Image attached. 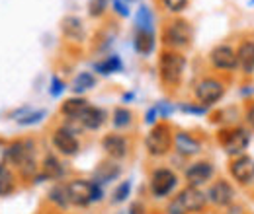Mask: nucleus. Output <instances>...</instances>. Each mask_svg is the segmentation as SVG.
Listing matches in <instances>:
<instances>
[{
	"mask_svg": "<svg viewBox=\"0 0 254 214\" xmlns=\"http://www.w3.org/2000/svg\"><path fill=\"white\" fill-rule=\"evenodd\" d=\"M251 4H254V0H251Z\"/></svg>",
	"mask_w": 254,
	"mask_h": 214,
	"instance_id": "nucleus-44",
	"label": "nucleus"
},
{
	"mask_svg": "<svg viewBox=\"0 0 254 214\" xmlns=\"http://www.w3.org/2000/svg\"><path fill=\"white\" fill-rule=\"evenodd\" d=\"M100 144H102V150L106 152V156L110 160H116V162L126 160L127 156H129V150H131L129 138H127L126 134H122V132H108V134H104Z\"/></svg>",
	"mask_w": 254,
	"mask_h": 214,
	"instance_id": "nucleus-15",
	"label": "nucleus"
},
{
	"mask_svg": "<svg viewBox=\"0 0 254 214\" xmlns=\"http://www.w3.org/2000/svg\"><path fill=\"white\" fill-rule=\"evenodd\" d=\"M122 70H124V62L120 59V55H108L102 61L94 62V72L102 74V76H110V74H116Z\"/></svg>",
	"mask_w": 254,
	"mask_h": 214,
	"instance_id": "nucleus-26",
	"label": "nucleus"
},
{
	"mask_svg": "<svg viewBox=\"0 0 254 214\" xmlns=\"http://www.w3.org/2000/svg\"><path fill=\"white\" fill-rule=\"evenodd\" d=\"M215 175V168L209 160H195L184 170V179L186 185L201 189L203 185H207Z\"/></svg>",
	"mask_w": 254,
	"mask_h": 214,
	"instance_id": "nucleus-14",
	"label": "nucleus"
},
{
	"mask_svg": "<svg viewBox=\"0 0 254 214\" xmlns=\"http://www.w3.org/2000/svg\"><path fill=\"white\" fill-rule=\"evenodd\" d=\"M160 41H162V47L164 49H170V51H186L193 41V28L188 20L180 18V16H174L170 18L160 31Z\"/></svg>",
	"mask_w": 254,
	"mask_h": 214,
	"instance_id": "nucleus-4",
	"label": "nucleus"
},
{
	"mask_svg": "<svg viewBox=\"0 0 254 214\" xmlns=\"http://www.w3.org/2000/svg\"><path fill=\"white\" fill-rule=\"evenodd\" d=\"M112 6H114V12H116L118 16H122V18H127V16L131 14L129 8H127L126 0H112Z\"/></svg>",
	"mask_w": 254,
	"mask_h": 214,
	"instance_id": "nucleus-36",
	"label": "nucleus"
},
{
	"mask_svg": "<svg viewBox=\"0 0 254 214\" xmlns=\"http://www.w3.org/2000/svg\"><path fill=\"white\" fill-rule=\"evenodd\" d=\"M178 175L172 168L168 166H159L151 171L149 175V191L153 195V199H168L174 195L176 187H178Z\"/></svg>",
	"mask_w": 254,
	"mask_h": 214,
	"instance_id": "nucleus-10",
	"label": "nucleus"
},
{
	"mask_svg": "<svg viewBox=\"0 0 254 214\" xmlns=\"http://www.w3.org/2000/svg\"><path fill=\"white\" fill-rule=\"evenodd\" d=\"M126 2H137V0H126Z\"/></svg>",
	"mask_w": 254,
	"mask_h": 214,
	"instance_id": "nucleus-42",
	"label": "nucleus"
},
{
	"mask_svg": "<svg viewBox=\"0 0 254 214\" xmlns=\"http://www.w3.org/2000/svg\"><path fill=\"white\" fill-rule=\"evenodd\" d=\"M66 175V168L59 160V156L53 152L45 154L41 164H39V173L33 177V183H43V181H61Z\"/></svg>",
	"mask_w": 254,
	"mask_h": 214,
	"instance_id": "nucleus-13",
	"label": "nucleus"
},
{
	"mask_svg": "<svg viewBox=\"0 0 254 214\" xmlns=\"http://www.w3.org/2000/svg\"><path fill=\"white\" fill-rule=\"evenodd\" d=\"M174 152L182 158H193L197 154H201L203 150V142L193 136L188 130H176L174 132Z\"/></svg>",
	"mask_w": 254,
	"mask_h": 214,
	"instance_id": "nucleus-17",
	"label": "nucleus"
},
{
	"mask_svg": "<svg viewBox=\"0 0 254 214\" xmlns=\"http://www.w3.org/2000/svg\"><path fill=\"white\" fill-rule=\"evenodd\" d=\"M55 214H64V213H55Z\"/></svg>",
	"mask_w": 254,
	"mask_h": 214,
	"instance_id": "nucleus-43",
	"label": "nucleus"
},
{
	"mask_svg": "<svg viewBox=\"0 0 254 214\" xmlns=\"http://www.w3.org/2000/svg\"><path fill=\"white\" fill-rule=\"evenodd\" d=\"M122 175V166H120V162H116V160H104V162H100L98 164V168L94 170V179L96 183H100L102 187L108 183H112V181H116L118 177Z\"/></svg>",
	"mask_w": 254,
	"mask_h": 214,
	"instance_id": "nucleus-21",
	"label": "nucleus"
},
{
	"mask_svg": "<svg viewBox=\"0 0 254 214\" xmlns=\"http://www.w3.org/2000/svg\"><path fill=\"white\" fill-rule=\"evenodd\" d=\"M186 66H188V59L184 53L162 49L159 55V64H157L160 84L168 90L180 88L184 74H186Z\"/></svg>",
	"mask_w": 254,
	"mask_h": 214,
	"instance_id": "nucleus-2",
	"label": "nucleus"
},
{
	"mask_svg": "<svg viewBox=\"0 0 254 214\" xmlns=\"http://www.w3.org/2000/svg\"><path fill=\"white\" fill-rule=\"evenodd\" d=\"M174 146V128L170 123L160 121L151 127L145 136V150L151 158H164Z\"/></svg>",
	"mask_w": 254,
	"mask_h": 214,
	"instance_id": "nucleus-6",
	"label": "nucleus"
},
{
	"mask_svg": "<svg viewBox=\"0 0 254 214\" xmlns=\"http://www.w3.org/2000/svg\"><path fill=\"white\" fill-rule=\"evenodd\" d=\"M180 109H182L184 113H193V115H205V113L209 111L207 107H203V105H199V103H182Z\"/></svg>",
	"mask_w": 254,
	"mask_h": 214,
	"instance_id": "nucleus-34",
	"label": "nucleus"
},
{
	"mask_svg": "<svg viewBox=\"0 0 254 214\" xmlns=\"http://www.w3.org/2000/svg\"><path fill=\"white\" fill-rule=\"evenodd\" d=\"M61 31H63L64 39L70 43L80 45L86 39V28L78 16H64L63 22H61Z\"/></svg>",
	"mask_w": 254,
	"mask_h": 214,
	"instance_id": "nucleus-19",
	"label": "nucleus"
},
{
	"mask_svg": "<svg viewBox=\"0 0 254 214\" xmlns=\"http://www.w3.org/2000/svg\"><path fill=\"white\" fill-rule=\"evenodd\" d=\"M18 189V177L6 164H0V197H10Z\"/></svg>",
	"mask_w": 254,
	"mask_h": 214,
	"instance_id": "nucleus-24",
	"label": "nucleus"
},
{
	"mask_svg": "<svg viewBox=\"0 0 254 214\" xmlns=\"http://www.w3.org/2000/svg\"><path fill=\"white\" fill-rule=\"evenodd\" d=\"M129 214H147V207L137 201V203H133V205L129 207Z\"/></svg>",
	"mask_w": 254,
	"mask_h": 214,
	"instance_id": "nucleus-40",
	"label": "nucleus"
},
{
	"mask_svg": "<svg viewBox=\"0 0 254 214\" xmlns=\"http://www.w3.org/2000/svg\"><path fill=\"white\" fill-rule=\"evenodd\" d=\"M135 31H151L155 33V16L149 6L141 4L135 14Z\"/></svg>",
	"mask_w": 254,
	"mask_h": 214,
	"instance_id": "nucleus-27",
	"label": "nucleus"
},
{
	"mask_svg": "<svg viewBox=\"0 0 254 214\" xmlns=\"http://www.w3.org/2000/svg\"><path fill=\"white\" fill-rule=\"evenodd\" d=\"M133 117H135V115H133L131 109L120 105V107H116L114 113H112V125H114L116 130H126V128H129V127L133 125Z\"/></svg>",
	"mask_w": 254,
	"mask_h": 214,
	"instance_id": "nucleus-29",
	"label": "nucleus"
},
{
	"mask_svg": "<svg viewBox=\"0 0 254 214\" xmlns=\"http://www.w3.org/2000/svg\"><path fill=\"white\" fill-rule=\"evenodd\" d=\"M217 140L221 144V148L225 154H229L231 158L243 156L247 154V148L251 144V130L247 127H227L221 128L217 134Z\"/></svg>",
	"mask_w": 254,
	"mask_h": 214,
	"instance_id": "nucleus-9",
	"label": "nucleus"
},
{
	"mask_svg": "<svg viewBox=\"0 0 254 214\" xmlns=\"http://www.w3.org/2000/svg\"><path fill=\"white\" fill-rule=\"evenodd\" d=\"M133 49L141 57H149L153 53V49H155V33H151V31H135Z\"/></svg>",
	"mask_w": 254,
	"mask_h": 214,
	"instance_id": "nucleus-23",
	"label": "nucleus"
},
{
	"mask_svg": "<svg viewBox=\"0 0 254 214\" xmlns=\"http://www.w3.org/2000/svg\"><path fill=\"white\" fill-rule=\"evenodd\" d=\"M108 10V0H90L88 2V14L90 18H102Z\"/></svg>",
	"mask_w": 254,
	"mask_h": 214,
	"instance_id": "nucleus-33",
	"label": "nucleus"
},
{
	"mask_svg": "<svg viewBox=\"0 0 254 214\" xmlns=\"http://www.w3.org/2000/svg\"><path fill=\"white\" fill-rule=\"evenodd\" d=\"M4 160L16 168L24 179H33L39 173L37 142L33 138H16L4 146Z\"/></svg>",
	"mask_w": 254,
	"mask_h": 214,
	"instance_id": "nucleus-1",
	"label": "nucleus"
},
{
	"mask_svg": "<svg viewBox=\"0 0 254 214\" xmlns=\"http://www.w3.org/2000/svg\"><path fill=\"white\" fill-rule=\"evenodd\" d=\"M129 99H133V93H126L124 95V101H129Z\"/></svg>",
	"mask_w": 254,
	"mask_h": 214,
	"instance_id": "nucleus-41",
	"label": "nucleus"
},
{
	"mask_svg": "<svg viewBox=\"0 0 254 214\" xmlns=\"http://www.w3.org/2000/svg\"><path fill=\"white\" fill-rule=\"evenodd\" d=\"M159 119L160 117H159V109H157V105H155V107H151V109L145 113V123H147V125H151V127H153V125H157Z\"/></svg>",
	"mask_w": 254,
	"mask_h": 214,
	"instance_id": "nucleus-37",
	"label": "nucleus"
},
{
	"mask_svg": "<svg viewBox=\"0 0 254 214\" xmlns=\"http://www.w3.org/2000/svg\"><path fill=\"white\" fill-rule=\"evenodd\" d=\"M207 197L205 191L197 189V187H190L186 185L184 189H180L178 193H174L166 207L164 213L166 214H199L207 209Z\"/></svg>",
	"mask_w": 254,
	"mask_h": 214,
	"instance_id": "nucleus-3",
	"label": "nucleus"
},
{
	"mask_svg": "<svg viewBox=\"0 0 254 214\" xmlns=\"http://www.w3.org/2000/svg\"><path fill=\"white\" fill-rule=\"evenodd\" d=\"M47 115V111L45 109H37V111H30V113H26L24 117H20L18 119V125L20 127H32V125H37V123L43 121V117Z\"/></svg>",
	"mask_w": 254,
	"mask_h": 214,
	"instance_id": "nucleus-32",
	"label": "nucleus"
},
{
	"mask_svg": "<svg viewBox=\"0 0 254 214\" xmlns=\"http://www.w3.org/2000/svg\"><path fill=\"white\" fill-rule=\"evenodd\" d=\"M225 92H227L225 80H221L219 76H203L193 86V99H195V103L209 109L221 101L225 97Z\"/></svg>",
	"mask_w": 254,
	"mask_h": 214,
	"instance_id": "nucleus-8",
	"label": "nucleus"
},
{
	"mask_svg": "<svg viewBox=\"0 0 254 214\" xmlns=\"http://www.w3.org/2000/svg\"><path fill=\"white\" fill-rule=\"evenodd\" d=\"M82 128L74 127V121H66L59 127H55L51 130V144L55 148V152L64 158H72L80 152V140H78V132Z\"/></svg>",
	"mask_w": 254,
	"mask_h": 214,
	"instance_id": "nucleus-7",
	"label": "nucleus"
},
{
	"mask_svg": "<svg viewBox=\"0 0 254 214\" xmlns=\"http://www.w3.org/2000/svg\"><path fill=\"white\" fill-rule=\"evenodd\" d=\"M66 187V195L70 201V207H90L94 203L104 201V187L100 183H96L94 179H84V177H74L64 181Z\"/></svg>",
	"mask_w": 254,
	"mask_h": 214,
	"instance_id": "nucleus-5",
	"label": "nucleus"
},
{
	"mask_svg": "<svg viewBox=\"0 0 254 214\" xmlns=\"http://www.w3.org/2000/svg\"><path fill=\"white\" fill-rule=\"evenodd\" d=\"M108 119V113L102 109V107H96V105H88L82 115L78 117V125L82 130H100L104 127V123Z\"/></svg>",
	"mask_w": 254,
	"mask_h": 214,
	"instance_id": "nucleus-20",
	"label": "nucleus"
},
{
	"mask_svg": "<svg viewBox=\"0 0 254 214\" xmlns=\"http://www.w3.org/2000/svg\"><path fill=\"white\" fill-rule=\"evenodd\" d=\"M237 70L245 76L254 74V39H243L237 47Z\"/></svg>",
	"mask_w": 254,
	"mask_h": 214,
	"instance_id": "nucleus-18",
	"label": "nucleus"
},
{
	"mask_svg": "<svg viewBox=\"0 0 254 214\" xmlns=\"http://www.w3.org/2000/svg\"><path fill=\"white\" fill-rule=\"evenodd\" d=\"M131 179H126V181H122V183L118 185L116 189H114V193H112V203H116V205H120V203H126L127 199L131 197Z\"/></svg>",
	"mask_w": 254,
	"mask_h": 214,
	"instance_id": "nucleus-31",
	"label": "nucleus"
},
{
	"mask_svg": "<svg viewBox=\"0 0 254 214\" xmlns=\"http://www.w3.org/2000/svg\"><path fill=\"white\" fill-rule=\"evenodd\" d=\"M64 88H66V84H64L59 76H53V78H51V88H49V93H51L53 97H59V95L64 92Z\"/></svg>",
	"mask_w": 254,
	"mask_h": 214,
	"instance_id": "nucleus-35",
	"label": "nucleus"
},
{
	"mask_svg": "<svg viewBox=\"0 0 254 214\" xmlns=\"http://www.w3.org/2000/svg\"><path fill=\"white\" fill-rule=\"evenodd\" d=\"M245 123H247V127L254 130V101L249 103V107H247V111H245Z\"/></svg>",
	"mask_w": 254,
	"mask_h": 214,
	"instance_id": "nucleus-38",
	"label": "nucleus"
},
{
	"mask_svg": "<svg viewBox=\"0 0 254 214\" xmlns=\"http://www.w3.org/2000/svg\"><path fill=\"white\" fill-rule=\"evenodd\" d=\"M157 109H159V117H160V119H166V117L172 113V107H170L166 101H160V103H157Z\"/></svg>",
	"mask_w": 254,
	"mask_h": 214,
	"instance_id": "nucleus-39",
	"label": "nucleus"
},
{
	"mask_svg": "<svg viewBox=\"0 0 254 214\" xmlns=\"http://www.w3.org/2000/svg\"><path fill=\"white\" fill-rule=\"evenodd\" d=\"M157 2L166 14H172V16H180L190 4V0H157Z\"/></svg>",
	"mask_w": 254,
	"mask_h": 214,
	"instance_id": "nucleus-30",
	"label": "nucleus"
},
{
	"mask_svg": "<svg viewBox=\"0 0 254 214\" xmlns=\"http://www.w3.org/2000/svg\"><path fill=\"white\" fill-rule=\"evenodd\" d=\"M47 201H49L55 209L66 211V209L70 207V201H68V195H66V187H64V183L53 185V187L49 189V193H47Z\"/></svg>",
	"mask_w": 254,
	"mask_h": 214,
	"instance_id": "nucleus-28",
	"label": "nucleus"
},
{
	"mask_svg": "<svg viewBox=\"0 0 254 214\" xmlns=\"http://www.w3.org/2000/svg\"><path fill=\"white\" fill-rule=\"evenodd\" d=\"M229 173L233 181L239 185H253L254 183V158L249 154L237 156L229 162Z\"/></svg>",
	"mask_w": 254,
	"mask_h": 214,
	"instance_id": "nucleus-16",
	"label": "nucleus"
},
{
	"mask_svg": "<svg viewBox=\"0 0 254 214\" xmlns=\"http://www.w3.org/2000/svg\"><path fill=\"white\" fill-rule=\"evenodd\" d=\"M88 99L82 95H72L68 99H64L59 107V113L63 115L66 121H78V117L82 115V111L88 107Z\"/></svg>",
	"mask_w": 254,
	"mask_h": 214,
	"instance_id": "nucleus-22",
	"label": "nucleus"
},
{
	"mask_svg": "<svg viewBox=\"0 0 254 214\" xmlns=\"http://www.w3.org/2000/svg\"><path fill=\"white\" fill-rule=\"evenodd\" d=\"M207 59H209L211 68L217 70V72H235L239 68L237 66V49L233 45H229V43L215 45L209 51Z\"/></svg>",
	"mask_w": 254,
	"mask_h": 214,
	"instance_id": "nucleus-11",
	"label": "nucleus"
},
{
	"mask_svg": "<svg viewBox=\"0 0 254 214\" xmlns=\"http://www.w3.org/2000/svg\"><path fill=\"white\" fill-rule=\"evenodd\" d=\"M205 197H207V203L211 207L227 209V207H231L235 203L237 191L231 185V181H227V179H215V181L209 183L207 191H205Z\"/></svg>",
	"mask_w": 254,
	"mask_h": 214,
	"instance_id": "nucleus-12",
	"label": "nucleus"
},
{
	"mask_svg": "<svg viewBox=\"0 0 254 214\" xmlns=\"http://www.w3.org/2000/svg\"><path fill=\"white\" fill-rule=\"evenodd\" d=\"M96 76L92 72H78L76 76H74V80H72V84H70V90L74 95H84L86 92H90V90H94L96 88Z\"/></svg>",
	"mask_w": 254,
	"mask_h": 214,
	"instance_id": "nucleus-25",
	"label": "nucleus"
}]
</instances>
